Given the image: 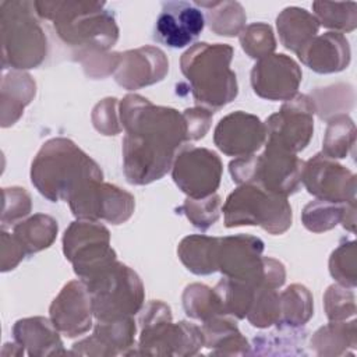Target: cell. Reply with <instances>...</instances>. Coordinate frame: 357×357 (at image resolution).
<instances>
[{
  "instance_id": "cell-22",
  "label": "cell",
  "mask_w": 357,
  "mask_h": 357,
  "mask_svg": "<svg viewBox=\"0 0 357 357\" xmlns=\"http://www.w3.org/2000/svg\"><path fill=\"white\" fill-rule=\"evenodd\" d=\"M303 64L319 74L339 73L347 68L351 59L349 40L343 33L325 32L317 35L297 54Z\"/></svg>"
},
{
  "instance_id": "cell-10",
  "label": "cell",
  "mask_w": 357,
  "mask_h": 357,
  "mask_svg": "<svg viewBox=\"0 0 357 357\" xmlns=\"http://www.w3.org/2000/svg\"><path fill=\"white\" fill-rule=\"evenodd\" d=\"M73 215L82 220H106L112 225L127 222L135 208L134 197L103 180H91L67 199Z\"/></svg>"
},
{
  "instance_id": "cell-31",
  "label": "cell",
  "mask_w": 357,
  "mask_h": 357,
  "mask_svg": "<svg viewBox=\"0 0 357 357\" xmlns=\"http://www.w3.org/2000/svg\"><path fill=\"white\" fill-rule=\"evenodd\" d=\"M195 6L206 8V20L211 31L223 36H237L245 28V13L237 1H195Z\"/></svg>"
},
{
  "instance_id": "cell-26",
  "label": "cell",
  "mask_w": 357,
  "mask_h": 357,
  "mask_svg": "<svg viewBox=\"0 0 357 357\" xmlns=\"http://www.w3.org/2000/svg\"><path fill=\"white\" fill-rule=\"evenodd\" d=\"M36 92L35 81L29 74L10 71L1 81V126L14 124L22 114L24 107L31 103Z\"/></svg>"
},
{
  "instance_id": "cell-50",
  "label": "cell",
  "mask_w": 357,
  "mask_h": 357,
  "mask_svg": "<svg viewBox=\"0 0 357 357\" xmlns=\"http://www.w3.org/2000/svg\"><path fill=\"white\" fill-rule=\"evenodd\" d=\"M342 225L346 230L354 233V226H356V201H351L347 204Z\"/></svg>"
},
{
  "instance_id": "cell-3",
  "label": "cell",
  "mask_w": 357,
  "mask_h": 357,
  "mask_svg": "<svg viewBox=\"0 0 357 357\" xmlns=\"http://www.w3.org/2000/svg\"><path fill=\"white\" fill-rule=\"evenodd\" d=\"M103 1H35L38 17L53 22L59 38L78 52H107L119 39L114 13Z\"/></svg>"
},
{
  "instance_id": "cell-15",
  "label": "cell",
  "mask_w": 357,
  "mask_h": 357,
  "mask_svg": "<svg viewBox=\"0 0 357 357\" xmlns=\"http://www.w3.org/2000/svg\"><path fill=\"white\" fill-rule=\"evenodd\" d=\"M304 162L296 155L278 145L266 142L262 155L255 158V172L251 184L289 197L298 191Z\"/></svg>"
},
{
  "instance_id": "cell-32",
  "label": "cell",
  "mask_w": 357,
  "mask_h": 357,
  "mask_svg": "<svg viewBox=\"0 0 357 357\" xmlns=\"http://www.w3.org/2000/svg\"><path fill=\"white\" fill-rule=\"evenodd\" d=\"M254 286L234 280L230 278H222L218 284L213 287L219 303L222 308L223 315H231L238 319H243L247 317V312L251 307L254 293Z\"/></svg>"
},
{
  "instance_id": "cell-21",
  "label": "cell",
  "mask_w": 357,
  "mask_h": 357,
  "mask_svg": "<svg viewBox=\"0 0 357 357\" xmlns=\"http://www.w3.org/2000/svg\"><path fill=\"white\" fill-rule=\"evenodd\" d=\"M135 321L131 317L114 321H96L93 333L73 344V351L89 356L127 354L134 346Z\"/></svg>"
},
{
  "instance_id": "cell-44",
  "label": "cell",
  "mask_w": 357,
  "mask_h": 357,
  "mask_svg": "<svg viewBox=\"0 0 357 357\" xmlns=\"http://www.w3.org/2000/svg\"><path fill=\"white\" fill-rule=\"evenodd\" d=\"M3 213L1 225L3 229L7 225H17L18 220L25 218L31 212V195L25 188L8 187L3 188Z\"/></svg>"
},
{
  "instance_id": "cell-4",
  "label": "cell",
  "mask_w": 357,
  "mask_h": 357,
  "mask_svg": "<svg viewBox=\"0 0 357 357\" xmlns=\"http://www.w3.org/2000/svg\"><path fill=\"white\" fill-rule=\"evenodd\" d=\"M233 47L226 43H195L180 59L183 75L197 105L215 112L234 100L238 85L230 68Z\"/></svg>"
},
{
  "instance_id": "cell-11",
  "label": "cell",
  "mask_w": 357,
  "mask_h": 357,
  "mask_svg": "<svg viewBox=\"0 0 357 357\" xmlns=\"http://www.w3.org/2000/svg\"><path fill=\"white\" fill-rule=\"evenodd\" d=\"M315 106L308 95L297 93L286 100L266 121V142L297 153L308 145L314 134Z\"/></svg>"
},
{
  "instance_id": "cell-13",
  "label": "cell",
  "mask_w": 357,
  "mask_h": 357,
  "mask_svg": "<svg viewBox=\"0 0 357 357\" xmlns=\"http://www.w3.org/2000/svg\"><path fill=\"white\" fill-rule=\"evenodd\" d=\"M301 183L317 199L335 204L356 201V174L322 152L304 162Z\"/></svg>"
},
{
  "instance_id": "cell-34",
  "label": "cell",
  "mask_w": 357,
  "mask_h": 357,
  "mask_svg": "<svg viewBox=\"0 0 357 357\" xmlns=\"http://www.w3.org/2000/svg\"><path fill=\"white\" fill-rule=\"evenodd\" d=\"M356 124L347 114H337L328 120L324 135L322 153L331 159H343L354 149Z\"/></svg>"
},
{
  "instance_id": "cell-42",
  "label": "cell",
  "mask_w": 357,
  "mask_h": 357,
  "mask_svg": "<svg viewBox=\"0 0 357 357\" xmlns=\"http://www.w3.org/2000/svg\"><path fill=\"white\" fill-rule=\"evenodd\" d=\"M240 43L243 50L251 59H264L276 47V39L271 25L265 22H254L247 25L240 33Z\"/></svg>"
},
{
  "instance_id": "cell-40",
  "label": "cell",
  "mask_w": 357,
  "mask_h": 357,
  "mask_svg": "<svg viewBox=\"0 0 357 357\" xmlns=\"http://www.w3.org/2000/svg\"><path fill=\"white\" fill-rule=\"evenodd\" d=\"M222 199L218 194L205 198H185L184 204L177 208V213H184L192 226L206 230L220 216Z\"/></svg>"
},
{
  "instance_id": "cell-33",
  "label": "cell",
  "mask_w": 357,
  "mask_h": 357,
  "mask_svg": "<svg viewBox=\"0 0 357 357\" xmlns=\"http://www.w3.org/2000/svg\"><path fill=\"white\" fill-rule=\"evenodd\" d=\"M280 319L278 324L290 326L304 325L314 314L312 296L303 284H291L279 294Z\"/></svg>"
},
{
  "instance_id": "cell-48",
  "label": "cell",
  "mask_w": 357,
  "mask_h": 357,
  "mask_svg": "<svg viewBox=\"0 0 357 357\" xmlns=\"http://www.w3.org/2000/svg\"><path fill=\"white\" fill-rule=\"evenodd\" d=\"M1 271L7 272L14 269L24 257H26L24 248L14 237V234H8L4 229L1 231Z\"/></svg>"
},
{
  "instance_id": "cell-35",
  "label": "cell",
  "mask_w": 357,
  "mask_h": 357,
  "mask_svg": "<svg viewBox=\"0 0 357 357\" xmlns=\"http://www.w3.org/2000/svg\"><path fill=\"white\" fill-rule=\"evenodd\" d=\"M315 113L321 120H329L337 114H346L354 105V89L350 84H336L315 88L310 96Z\"/></svg>"
},
{
  "instance_id": "cell-2",
  "label": "cell",
  "mask_w": 357,
  "mask_h": 357,
  "mask_svg": "<svg viewBox=\"0 0 357 357\" xmlns=\"http://www.w3.org/2000/svg\"><path fill=\"white\" fill-rule=\"evenodd\" d=\"M103 180L99 165L67 138L46 141L31 165V181L49 201H67L81 185Z\"/></svg>"
},
{
  "instance_id": "cell-18",
  "label": "cell",
  "mask_w": 357,
  "mask_h": 357,
  "mask_svg": "<svg viewBox=\"0 0 357 357\" xmlns=\"http://www.w3.org/2000/svg\"><path fill=\"white\" fill-rule=\"evenodd\" d=\"M213 142L227 156L254 155L266 142V127L257 116L237 110L219 120Z\"/></svg>"
},
{
  "instance_id": "cell-19",
  "label": "cell",
  "mask_w": 357,
  "mask_h": 357,
  "mask_svg": "<svg viewBox=\"0 0 357 357\" xmlns=\"http://www.w3.org/2000/svg\"><path fill=\"white\" fill-rule=\"evenodd\" d=\"M50 321L56 329L68 337L79 336L92 326V303L86 283L79 280L68 282L52 301Z\"/></svg>"
},
{
  "instance_id": "cell-43",
  "label": "cell",
  "mask_w": 357,
  "mask_h": 357,
  "mask_svg": "<svg viewBox=\"0 0 357 357\" xmlns=\"http://www.w3.org/2000/svg\"><path fill=\"white\" fill-rule=\"evenodd\" d=\"M324 307L329 321H344L356 314L354 293L342 284H332L324 294Z\"/></svg>"
},
{
  "instance_id": "cell-45",
  "label": "cell",
  "mask_w": 357,
  "mask_h": 357,
  "mask_svg": "<svg viewBox=\"0 0 357 357\" xmlns=\"http://www.w3.org/2000/svg\"><path fill=\"white\" fill-rule=\"evenodd\" d=\"M78 60L82 63L86 75L103 78L116 71L120 61V53L86 50L78 52Z\"/></svg>"
},
{
  "instance_id": "cell-12",
  "label": "cell",
  "mask_w": 357,
  "mask_h": 357,
  "mask_svg": "<svg viewBox=\"0 0 357 357\" xmlns=\"http://www.w3.org/2000/svg\"><path fill=\"white\" fill-rule=\"evenodd\" d=\"M222 170V160L213 151L188 145L177 152L172 177L188 198H205L216 192Z\"/></svg>"
},
{
  "instance_id": "cell-29",
  "label": "cell",
  "mask_w": 357,
  "mask_h": 357,
  "mask_svg": "<svg viewBox=\"0 0 357 357\" xmlns=\"http://www.w3.org/2000/svg\"><path fill=\"white\" fill-rule=\"evenodd\" d=\"M57 220L45 213H36L24 222H18L13 234L26 255L39 252L53 244L57 236Z\"/></svg>"
},
{
  "instance_id": "cell-37",
  "label": "cell",
  "mask_w": 357,
  "mask_h": 357,
  "mask_svg": "<svg viewBox=\"0 0 357 357\" xmlns=\"http://www.w3.org/2000/svg\"><path fill=\"white\" fill-rule=\"evenodd\" d=\"M347 204H335L322 199L310 201L301 213L304 227L312 233H322L333 229L336 225L342 223Z\"/></svg>"
},
{
  "instance_id": "cell-17",
  "label": "cell",
  "mask_w": 357,
  "mask_h": 357,
  "mask_svg": "<svg viewBox=\"0 0 357 357\" xmlns=\"http://www.w3.org/2000/svg\"><path fill=\"white\" fill-rule=\"evenodd\" d=\"M205 26L202 11L188 1H165L155 21L153 39L172 49L192 45Z\"/></svg>"
},
{
  "instance_id": "cell-41",
  "label": "cell",
  "mask_w": 357,
  "mask_h": 357,
  "mask_svg": "<svg viewBox=\"0 0 357 357\" xmlns=\"http://www.w3.org/2000/svg\"><path fill=\"white\" fill-rule=\"evenodd\" d=\"M357 251L354 240L344 241L331 254L329 272L339 284L353 289L357 283Z\"/></svg>"
},
{
  "instance_id": "cell-5",
  "label": "cell",
  "mask_w": 357,
  "mask_h": 357,
  "mask_svg": "<svg viewBox=\"0 0 357 357\" xmlns=\"http://www.w3.org/2000/svg\"><path fill=\"white\" fill-rule=\"evenodd\" d=\"M36 17L35 1L13 0L0 3L4 68H35L45 60L47 40Z\"/></svg>"
},
{
  "instance_id": "cell-39",
  "label": "cell",
  "mask_w": 357,
  "mask_h": 357,
  "mask_svg": "<svg viewBox=\"0 0 357 357\" xmlns=\"http://www.w3.org/2000/svg\"><path fill=\"white\" fill-rule=\"evenodd\" d=\"M247 319L252 326L268 328L280 319L279 293L275 289L257 287Z\"/></svg>"
},
{
  "instance_id": "cell-16",
  "label": "cell",
  "mask_w": 357,
  "mask_h": 357,
  "mask_svg": "<svg viewBox=\"0 0 357 357\" xmlns=\"http://www.w3.org/2000/svg\"><path fill=\"white\" fill-rule=\"evenodd\" d=\"M303 73L286 54H269L258 60L251 70L254 92L268 100H290L297 95Z\"/></svg>"
},
{
  "instance_id": "cell-38",
  "label": "cell",
  "mask_w": 357,
  "mask_h": 357,
  "mask_svg": "<svg viewBox=\"0 0 357 357\" xmlns=\"http://www.w3.org/2000/svg\"><path fill=\"white\" fill-rule=\"evenodd\" d=\"M183 307L188 317L202 322L216 315H223L215 290L201 283H192L185 287L183 293Z\"/></svg>"
},
{
  "instance_id": "cell-27",
  "label": "cell",
  "mask_w": 357,
  "mask_h": 357,
  "mask_svg": "<svg viewBox=\"0 0 357 357\" xmlns=\"http://www.w3.org/2000/svg\"><path fill=\"white\" fill-rule=\"evenodd\" d=\"M220 237L191 234L184 237L177 255L183 265L195 275H211L218 271V251Z\"/></svg>"
},
{
  "instance_id": "cell-46",
  "label": "cell",
  "mask_w": 357,
  "mask_h": 357,
  "mask_svg": "<svg viewBox=\"0 0 357 357\" xmlns=\"http://www.w3.org/2000/svg\"><path fill=\"white\" fill-rule=\"evenodd\" d=\"M93 127L103 135H116L121 131L120 116L117 113V99L106 98L92 110Z\"/></svg>"
},
{
  "instance_id": "cell-47",
  "label": "cell",
  "mask_w": 357,
  "mask_h": 357,
  "mask_svg": "<svg viewBox=\"0 0 357 357\" xmlns=\"http://www.w3.org/2000/svg\"><path fill=\"white\" fill-rule=\"evenodd\" d=\"M212 112L205 107L185 109L183 116L187 123V141H197L205 137L212 123Z\"/></svg>"
},
{
  "instance_id": "cell-8",
  "label": "cell",
  "mask_w": 357,
  "mask_h": 357,
  "mask_svg": "<svg viewBox=\"0 0 357 357\" xmlns=\"http://www.w3.org/2000/svg\"><path fill=\"white\" fill-rule=\"evenodd\" d=\"M226 227L261 226L271 234H282L293 220L287 197L278 195L257 184H241L229 194L223 205Z\"/></svg>"
},
{
  "instance_id": "cell-28",
  "label": "cell",
  "mask_w": 357,
  "mask_h": 357,
  "mask_svg": "<svg viewBox=\"0 0 357 357\" xmlns=\"http://www.w3.org/2000/svg\"><path fill=\"white\" fill-rule=\"evenodd\" d=\"M278 328L269 333L254 337V354H305L307 331L298 326L276 324Z\"/></svg>"
},
{
  "instance_id": "cell-23",
  "label": "cell",
  "mask_w": 357,
  "mask_h": 357,
  "mask_svg": "<svg viewBox=\"0 0 357 357\" xmlns=\"http://www.w3.org/2000/svg\"><path fill=\"white\" fill-rule=\"evenodd\" d=\"M14 340L29 356H52L64 354L63 342L53 322L43 317L24 318L14 324Z\"/></svg>"
},
{
  "instance_id": "cell-24",
  "label": "cell",
  "mask_w": 357,
  "mask_h": 357,
  "mask_svg": "<svg viewBox=\"0 0 357 357\" xmlns=\"http://www.w3.org/2000/svg\"><path fill=\"white\" fill-rule=\"evenodd\" d=\"M282 45L298 54L318 35L319 22L314 14L300 7H286L276 18Z\"/></svg>"
},
{
  "instance_id": "cell-1",
  "label": "cell",
  "mask_w": 357,
  "mask_h": 357,
  "mask_svg": "<svg viewBox=\"0 0 357 357\" xmlns=\"http://www.w3.org/2000/svg\"><path fill=\"white\" fill-rule=\"evenodd\" d=\"M119 116L126 131L123 170L127 181L144 185L162 178L172 169L178 148L187 141L184 116L137 93L121 99Z\"/></svg>"
},
{
  "instance_id": "cell-7",
  "label": "cell",
  "mask_w": 357,
  "mask_h": 357,
  "mask_svg": "<svg viewBox=\"0 0 357 357\" xmlns=\"http://www.w3.org/2000/svg\"><path fill=\"white\" fill-rule=\"evenodd\" d=\"M84 282L96 321L132 317L144 307V284L139 276L119 261Z\"/></svg>"
},
{
  "instance_id": "cell-25",
  "label": "cell",
  "mask_w": 357,
  "mask_h": 357,
  "mask_svg": "<svg viewBox=\"0 0 357 357\" xmlns=\"http://www.w3.org/2000/svg\"><path fill=\"white\" fill-rule=\"evenodd\" d=\"M205 347L212 354L220 356H243L251 351L247 339L241 335L234 321L226 315H216L202 324Z\"/></svg>"
},
{
  "instance_id": "cell-9",
  "label": "cell",
  "mask_w": 357,
  "mask_h": 357,
  "mask_svg": "<svg viewBox=\"0 0 357 357\" xmlns=\"http://www.w3.org/2000/svg\"><path fill=\"white\" fill-rule=\"evenodd\" d=\"M63 252L75 275L88 280L117 261L109 230L96 220H75L64 231Z\"/></svg>"
},
{
  "instance_id": "cell-49",
  "label": "cell",
  "mask_w": 357,
  "mask_h": 357,
  "mask_svg": "<svg viewBox=\"0 0 357 357\" xmlns=\"http://www.w3.org/2000/svg\"><path fill=\"white\" fill-rule=\"evenodd\" d=\"M286 280V271L284 266L280 261L271 258V257H264V283L262 287L268 289H279L283 286Z\"/></svg>"
},
{
  "instance_id": "cell-20",
  "label": "cell",
  "mask_w": 357,
  "mask_h": 357,
  "mask_svg": "<svg viewBox=\"0 0 357 357\" xmlns=\"http://www.w3.org/2000/svg\"><path fill=\"white\" fill-rule=\"evenodd\" d=\"M167 71L166 54L159 47L142 46L120 53L114 79L120 86L132 91L162 81Z\"/></svg>"
},
{
  "instance_id": "cell-36",
  "label": "cell",
  "mask_w": 357,
  "mask_h": 357,
  "mask_svg": "<svg viewBox=\"0 0 357 357\" xmlns=\"http://www.w3.org/2000/svg\"><path fill=\"white\" fill-rule=\"evenodd\" d=\"M312 10L319 25L333 32H351L357 26V3L354 1H314Z\"/></svg>"
},
{
  "instance_id": "cell-6",
  "label": "cell",
  "mask_w": 357,
  "mask_h": 357,
  "mask_svg": "<svg viewBox=\"0 0 357 357\" xmlns=\"http://www.w3.org/2000/svg\"><path fill=\"white\" fill-rule=\"evenodd\" d=\"M139 353L159 356H192L205 346L202 329L185 321L172 322V311L160 300L149 301L139 315Z\"/></svg>"
},
{
  "instance_id": "cell-30",
  "label": "cell",
  "mask_w": 357,
  "mask_h": 357,
  "mask_svg": "<svg viewBox=\"0 0 357 357\" xmlns=\"http://www.w3.org/2000/svg\"><path fill=\"white\" fill-rule=\"evenodd\" d=\"M356 321H331L312 335L311 346L318 356H343L356 347Z\"/></svg>"
},
{
  "instance_id": "cell-14",
  "label": "cell",
  "mask_w": 357,
  "mask_h": 357,
  "mask_svg": "<svg viewBox=\"0 0 357 357\" xmlns=\"http://www.w3.org/2000/svg\"><path fill=\"white\" fill-rule=\"evenodd\" d=\"M264 241L250 234L220 237L218 271L223 276L262 287L264 283Z\"/></svg>"
}]
</instances>
